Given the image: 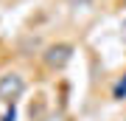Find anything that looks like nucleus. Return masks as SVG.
<instances>
[{"instance_id":"nucleus-1","label":"nucleus","mask_w":126,"mask_h":121,"mask_svg":"<svg viewBox=\"0 0 126 121\" xmlns=\"http://www.w3.org/2000/svg\"><path fill=\"white\" fill-rule=\"evenodd\" d=\"M23 87H25V82L20 73H6L3 79H0V99H14V96H20L23 93Z\"/></svg>"},{"instance_id":"nucleus-2","label":"nucleus","mask_w":126,"mask_h":121,"mask_svg":"<svg viewBox=\"0 0 126 121\" xmlns=\"http://www.w3.org/2000/svg\"><path fill=\"white\" fill-rule=\"evenodd\" d=\"M45 59H48V65H50V68H62V65L70 59V45H59V48H50Z\"/></svg>"}]
</instances>
